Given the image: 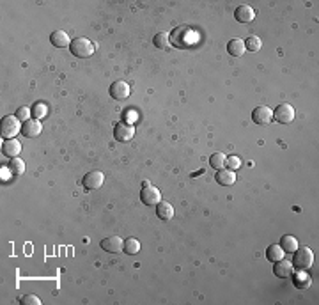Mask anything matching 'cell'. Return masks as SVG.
<instances>
[{"instance_id": "1", "label": "cell", "mask_w": 319, "mask_h": 305, "mask_svg": "<svg viewBox=\"0 0 319 305\" xmlns=\"http://www.w3.org/2000/svg\"><path fill=\"white\" fill-rule=\"evenodd\" d=\"M194 41H195V34L188 25H179L171 34V45H174L176 48H181V50L190 48L194 45Z\"/></svg>"}, {"instance_id": "2", "label": "cell", "mask_w": 319, "mask_h": 305, "mask_svg": "<svg viewBox=\"0 0 319 305\" xmlns=\"http://www.w3.org/2000/svg\"><path fill=\"white\" fill-rule=\"evenodd\" d=\"M70 50L74 57H80V59H87L94 53V45L89 41L87 37H74L71 39Z\"/></svg>"}, {"instance_id": "3", "label": "cell", "mask_w": 319, "mask_h": 305, "mask_svg": "<svg viewBox=\"0 0 319 305\" xmlns=\"http://www.w3.org/2000/svg\"><path fill=\"white\" fill-rule=\"evenodd\" d=\"M294 257H293V266L296 270H309L314 263V254H312V250L309 247H301V249H296L294 252Z\"/></svg>"}, {"instance_id": "4", "label": "cell", "mask_w": 319, "mask_h": 305, "mask_svg": "<svg viewBox=\"0 0 319 305\" xmlns=\"http://www.w3.org/2000/svg\"><path fill=\"white\" fill-rule=\"evenodd\" d=\"M18 131H22V125L16 116H5L2 117V137L4 139H14Z\"/></svg>"}, {"instance_id": "5", "label": "cell", "mask_w": 319, "mask_h": 305, "mask_svg": "<svg viewBox=\"0 0 319 305\" xmlns=\"http://www.w3.org/2000/svg\"><path fill=\"white\" fill-rule=\"evenodd\" d=\"M273 119L280 123V125H289L294 121V108L289 103H282V105L275 106L273 110Z\"/></svg>"}, {"instance_id": "6", "label": "cell", "mask_w": 319, "mask_h": 305, "mask_svg": "<svg viewBox=\"0 0 319 305\" xmlns=\"http://www.w3.org/2000/svg\"><path fill=\"white\" fill-rule=\"evenodd\" d=\"M140 201H142L146 206H156L160 201H162V194L160 190L153 185H144L142 192H140Z\"/></svg>"}, {"instance_id": "7", "label": "cell", "mask_w": 319, "mask_h": 305, "mask_svg": "<svg viewBox=\"0 0 319 305\" xmlns=\"http://www.w3.org/2000/svg\"><path fill=\"white\" fill-rule=\"evenodd\" d=\"M135 137V126L131 123H119L114 128V139L119 142H130Z\"/></svg>"}, {"instance_id": "8", "label": "cell", "mask_w": 319, "mask_h": 305, "mask_svg": "<svg viewBox=\"0 0 319 305\" xmlns=\"http://www.w3.org/2000/svg\"><path fill=\"white\" fill-rule=\"evenodd\" d=\"M252 121H254L255 125H261V126L270 125L273 121V110L268 108V106H257V108L252 112Z\"/></svg>"}, {"instance_id": "9", "label": "cell", "mask_w": 319, "mask_h": 305, "mask_svg": "<svg viewBox=\"0 0 319 305\" xmlns=\"http://www.w3.org/2000/svg\"><path fill=\"white\" fill-rule=\"evenodd\" d=\"M103 181H105V176L103 172L99 171H91L83 176V186L87 190H98L103 186Z\"/></svg>"}, {"instance_id": "10", "label": "cell", "mask_w": 319, "mask_h": 305, "mask_svg": "<svg viewBox=\"0 0 319 305\" xmlns=\"http://www.w3.org/2000/svg\"><path fill=\"white\" fill-rule=\"evenodd\" d=\"M99 245H101V249L105 250V252H110V254H119V252H123L124 241L121 240L119 236H108V238H105Z\"/></svg>"}, {"instance_id": "11", "label": "cell", "mask_w": 319, "mask_h": 305, "mask_svg": "<svg viewBox=\"0 0 319 305\" xmlns=\"http://www.w3.org/2000/svg\"><path fill=\"white\" fill-rule=\"evenodd\" d=\"M110 96L114 100H117V102H123V100L130 96V85L123 82V80H117V82H114L110 85Z\"/></svg>"}, {"instance_id": "12", "label": "cell", "mask_w": 319, "mask_h": 305, "mask_svg": "<svg viewBox=\"0 0 319 305\" xmlns=\"http://www.w3.org/2000/svg\"><path fill=\"white\" fill-rule=\"evenodd\" d=\"M273 273H275L278 279H287L294 273V266H293V263L286 261V259H280L277 263H273Z\"/></svg>"}, {"instance_id": "13", "label": "cell", "mask_w": 319, "mask_h": 305, "mask_svg": "<svg viewBox=\"0 0 319 305\" xmlns=\"http://www.w3.org/2000/svg\"><path fill=\"white\" fill-rule=\"evenodd\" d=\"M234 18H236V22H240V24H250V22H254V18H255V11L246 4L238 5L236 11H234Z\"/></svg>"}, {"instance_id": "14", "label": "cell", "mask_w": 319, "mask_h": 305, "mask_svg": "<svg viewBox=\"0 0 319 305\" xmlns=\"http://www.w3.org/2000/svg\"><path fill=\"white\" fill-rule=\"evenodd\" d=\"M41 129H43V125L39 123V119H28L22 125V133H24L27 139L37 137V135L41 133Z\"/></svg>"}, {"instance_id": "15", "label": "cell", "mask_w": 319, "mask_h": 305, "mask_svg": "<svg viewBox=\"0 0 319 305\" xmlns=\"http://www.w3.org/2000/svg\"><path fill=\"white\" fill-rule=\"evenodd\" d=\"M2 152L9 158H18L20 152H22V144L16 139H5L2 144Z\"/></svg>"}, {"instance_id": "16", "label": "cell", "mask_w": 319, "mask_h": 305, "mask_svg": "<svg viewBox=\"0 0 319 305\" xmlns=\"http://www.w3.org/2000/svg\"><path fill=\"white\" fill-rule=\"evenodd\" d=\"M215 179H217L218 185L231 186L236 183V174H234V171H231V169H220V171L217 172Z\"/></svg>"}, {"instance_id": "17", "label": "cell", "mask_w": 319, "mask_h": 305, "mask_svg": "<svg viewBox=\"0 0 319 305\" xmlns=\"http://www.w3.org/2000/svg\"><path fill=\"white\" fill-rule=\"evenodd\" d=\"M50 43L55 48H66L71 45V39L68 36V32H64V30H55V32L50 34Z\"/></svg>"}, {"instance_id": "18", "label": "cell", "mask_w": 319, "mask_h": 305, "mask_svg": "<svg viewBox=\"0 0 319 305\" xmlns=\"http://www.w3.org/2000/svg\"><path fill=\"white\" fill-rule=\"evenodd\" d=\"M227 51L231 53L232 57H241L245 55V41L243 39H240V37H234V39H231V41L227 43Z\"/></svg>"}, {"instance_id": "19", "label": "cell", "mask_w": 319, "mask_h": 305, "mask_svg": "<svg viewBox=\"0 0 319 305\" xmlns=\"http://www.w3.org/2000/svg\"><path fill=\"white\" fill-rule=\"evenodd\" d=\"M156 215L162 220H171L174 217V206L171 203H167V201H160L156 204Z\"/></svg>"}, {"instance_id": "20", "label": "cell", "mask_w": 319, "mask_h": 305, "mask_svg": "<svg viewBox=\"0 0 319 305\" xmlns=\"http://www.w3.org/2000/svg\"><path fill=\"white\" fill-rule=\"evenodd\" d=\"M293 282H294V286L298 287V289H307L312 280H310L309 273H305V270H298V272L294 273V277H293Z\"/></svg>"}, {"instance_id": "21", "label": "cell", "mask_w": 319, "mask_h": 305, "mask_svg": "<svg viewBox=\"0 0 319 305\" xmlns=\"http://www.w3.org/2000/svg\"><path fill=\"white\" fill-rule=\"evenodd\" d=\"M266 257H268L270 263H277V261L286 257V252H284L280 245H270L266 249Z\"/></svg>"}, {"instance_id": "22", "label": "cell", "mask_w": 319, "mask_h": 305, "mask_svg": "<svg viewBox=\"0 0 319 305\" xmlns=\"http://www.w3.org/2000/svg\"><path fill=\"white\" fill-rule=\"evenodd\" d=\"M280 247H282V250L286 252V254H293V252L298 249V241H296L294 236L286 234L280 238Z\"/></svg>"}, {"instance_id": "23", "label": "cell", "mask_w": 319, "mask_h": 305, "mask_svg": "<svg viewBox=\"0 0 319 305\" xmlns=\"http://www.w3.org/2000/svg\"><path fill=\"white\" fill-rule=\"evenodd\" d=\"M9 171H11V174L13 176H22L25 172V162L22 160V158H11V162H9Z\"/></svg>"}, {"instance_id": "24", "label": "cell", "mask_w": 319, "mask_h": 305, "mask_svg": "<svg viewBox=\"0 0 319 305\" xmlns=\"http://www.w3.org/2000/svg\"><path fill=\"white\" fill-rule=\"evenodd\" d=\"M225 160H227V156L223 152H213L211 156H209V165H211L215 171H220V169L225 167Z\"/></svg>"}, {"instance_id": "25", "label": "cell", "mask_w": 319, "mask_h": 305, "mask_svg": "<svg viewBox=\"0 0 319 305\" xmlns=\"http://www.w3.org/2000/svg\"><path fill=\"white\" fill-rule=\"evenodd\" d=\"M123 252H126V254H130V255L139 254V252H140V243H139V240H135V238H128V240L124 241Z\"/></svg>"}, {"instance_id": "26", "label": "cell", "mask_w": 319, "mask_h": 305, "mask_svg": "<svg viewBox=\"0 0 319 305\" xmlns=\"http://www.w3.org/2000/svg\"><path fill=\"white\" fill-rule=\"evenodd\" d=\"M154 47L156 48H162V50H165L169 45H171V34L167 32H158L156 36H154Z\"/></svg>"}, {"instance_id": "27", "label": "cell", "mask_w": 319, "mask_h": 305, "mask_svg": "<svg viewBox=\"0 0 319 305\" xmlns=\"http://www.w3.org/2000/svg\"><path fill=\"white\" fill-rule=\"evenodd\" d=\"M261 47H263V41L257 36H248L245 39V48L248 51H259Z\"/></svg>"}, {"instance_id": "28", "label": "cell", "mask_w": 319, "mask_h": 305, "mask_svg": "<svg viewBox=\"0 0 319 305\" xmlns=\"http://www.w3.org/2000/svg\"><path fill=\"white\" fill-rule=\"evenodd\" d=\"M47 112H48V108H47V105H45V103H36V105L32 106L34 119H41V117H45V116H47Z\"/></svg>"}, {"instance_id": "29", "label": "cell", "mask_w": 319, "mask_h": 305, "mask_svg": "<svg viewBox=\"0 0 319 305\" xmlns=\"http://www.w3.org/2000/svg\"><path fill=\"white\" fill-rule=\"evenodd\" d=\"M14 116L18 117L20 121H24V123H25V121H28V119H30V116H32V108H28V106H20Z\"/></svg>"}, {"instance_id": "30", "label": "cell", "mask_w": 319, "mask_h": 305, "mask_svg": "<svg viewBox=\"0 0 319 305\" xmlns=\"http://www.w3.org/2000/svg\"><path fill=\"white\" fill-rule=\"evenodd\" d=\"M225 167H229L231 171H238V169L241 167V160L238 156H234V154H232V156H227Z\"/></svg>"}, {"instance_id": "31", "label": "cell", "mask_w": 319, "mask_h": 305, "mask_svg": "<svg viewBox=\"0 0 319 305\" xmlns=\"http://www.w3.org/2000/svg\"><path fill=\"white\" fill-rule=\"evenodd\" d=\"M20 304L22 305H41V300H39L36 295H25V296H22Z\"/></svg>"}, {"instance_id": "32", "label": "cell", "mask_w": 319, "mask_h": 305, "mask_svg": "<svg viewBox=\"0 0 319 305\" xmlns=\"http://www.w3.org/2000/svg\"><path fill=\"white\" fill-rule=\"evenodd\" d=\"M9 167H5V169H2V172H0V176H2V179H7V176H9Z\"/></svg>"}]
</instances>
